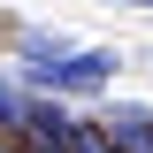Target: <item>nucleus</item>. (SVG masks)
<instances>
[{
  "mask_svg": "<svg viewBox=\"0 0 153 153\" xmlns=\"http://www.w3.org/2000/svg\"><path fill=\"white\" fill-rule=\"evenodd\" d=\"M115 76V54H61V61H23V84L46 92H100Z\"/></svg>",
  "mask_w": 153,
  "mask_h": 153,
  "instance_id": "1",
  "label": "nucleus"
},
{
  "mask_svg": "<svg viewBox=\"0 0 153 153\" xmlns=\"http://www.w3.org/2000/svg\"><path fill=\"white\" fill-rule=\"evenodd\" d=\"M23 130L38 138V153H69V146H76V123L54 115V107H23Z\"/></svg>",
  "mask_w": 153,
  "mask_h": 153,
  "instance_id": "3",
  "label": "nucleus"
},
{
  "mask_svg": "<svg viewBox=\"0 0 153 153\" xmlns=\"http://www.w3.org/2000/svg\"><path fill=\"white\" fill-rule=\"evenodd\" d=\"M23 107H31V100H23V92H8V84H0V123H8V130H23Z\"/></svg>",
  "mask_w": 153,
  "mask_h": 153,
  "instance_id": "4",
  "label": "nucleus"
},
{
  "mask_svg": "<svg viewBox=\"0 0 153 153\" xmlns=\"http://www.w3.org/2000/svg\"><path fill=\"white\" fill-rule=\"evenodd\" d=\"M146 8H153V0H146Z\"/></svg>",
  "mask_w": 153,
  "mask_h": 153,
  "instance_id": "6",
  "label": "nucleus"
},
{
  "mask_svg": "<svg viewBox=\"0 0 153 153\" xmlns=\"http://www.w3.org/2000/svg\"><path fill=\"white\" fill-rule=\"evenodd\" d=\"M107 146L115 153H153V107H107Z\"/></svg>",
  "mask_w": 153,
  "mask_h": 153,
  "instance_id": "2",
  "label": "nucleus"
},
{
  "mask_svg": "<svg viewBox=\"0 0 153 153\" xmlns=\"http://www.w3.org/2000/svg\"><path fill=\"white\" fill-rule=\"evenodd\" d=\"M69 153H115V146H107V130H76V146H69Z\"/></svg>",
  "mask_w": 153,
  "mask_h": 153,
  "instance_id": "5",
  "label": "nucleus"
}]
</instances>
